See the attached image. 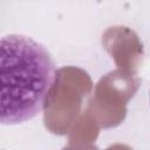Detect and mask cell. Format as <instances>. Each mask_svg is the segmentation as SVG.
Segmentation results:
<instances>
[{"label": "cell", "mask_w": 150, "mask_h": 150, "mask_svg": "<svg viewBox=\"0 0 150 150\" xmlns=\"http://www.w3.org/2000/svg\"><path fill=\"white\" fill-rule=\"evenodd\" d=\"M56 82V63L47 47L23 34L0 38V124L39 116Z\"/></svg>", "instance_id": "1"}]
</instances>
